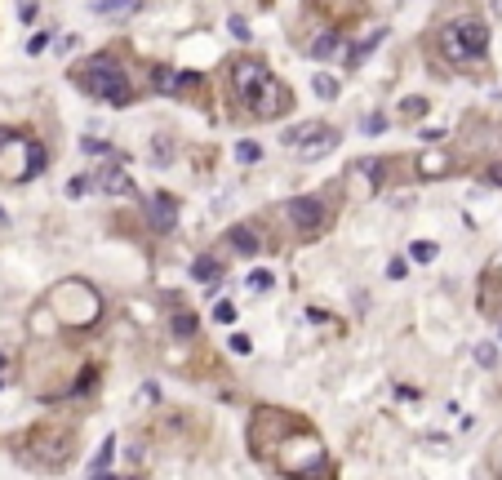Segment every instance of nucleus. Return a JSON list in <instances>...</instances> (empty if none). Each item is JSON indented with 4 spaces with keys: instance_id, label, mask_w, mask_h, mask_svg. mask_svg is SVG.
Returning a JSON list of instances; mask_svg holds the SVG:
<instances>
[{
    "instance_id": "23",
    "label": "nucleus",
    "mask_w": 502,
    "mask_h": 480,
    "mask_svg": "<svg viewBox=\"0 0 502 480\" xmlns=\"http://www.w3.org/2000/svg\"><path fill=\"white\" fill-rule=\"evenodd\" d=\"M169 156H174V143H169V134H156V160L165 165Z\"/></svg>"
},
{
    "instance_id": "6",
    "label": "nucleus",
    "mask_w": 502,
    "mask_h": 480,
    "mask_svg": "<svg viewBox=\"0 0 502 480\" xmlns=\"http://www.w3.org/2000/svg\"><path fill=\"white\" fill-rule=\"evenodd\" d=\"M147 222H151L156 231H174V227H178V205H174V196H151Z\"/></svg>"
},
{
    "instance_id": "25",
    "label": "nucleus",
    "mask_w": 502,
    "mask_h": 480,
    "mask_svg": "<svg viewBox=\"0 0 502 480\" xmlns=\"http://www.w3.org/2000/svg\"><path fill=\"white\" fill-rule=\"evenodd\" d=\"M227 347H231L236 356H249V352H253V343H249L244 334H231V343H227Z\"/></svg>"
},
{
    "instance_id": "12",
    "label": "nucleus",
    "mask_w": 502,
    "mask_h": 480,
    "mask_svg": "<svg viewBox=\"0 0 502 480\" xmlns=\"http://www.w3.org/2000/svg\"><path fill=\"white\" fill-rule=\"evenodd\" d=\"M271 285H276V276H271L267 267H253L249 276H244V289H253V294H267Z\"/></svg>"
},
{
    "instance_id": "33",
    "label": "nucleus",
    "mask_w": 502,
    "mask_h": 480,
    "mask_svg": "<svg viewBox=\"0 0 502 480\" xmlns=\"http://www.w3.org/2000/svg\"><path fill=\"white\" fill-rule=\"evenodd\" d=\"M0 369H5V361H0Z\"/></svg>"
},
{
    "instance_id": "13",
    "label": "nucleus",
    "mask_w": 502,
    "mask_h": 480,
    "mask_svg": "<svg viewBox=\"0 0 502 480\" xmlns=\"http://www.w3.org/2000/svg\"><path fill=\"white\" fill-rule=\"evenodd\" d=\"M311 89H316V98H338V80L329 76V71H316V76H311Z\"/></svg>"
},
{
    "instance_id": "19",
    "label": "nucleus",
    "mask_w": 502,
    "mask_h": 480,
    "mask_svg": "<svg viewBox=\"0 0 502 480\" xmlns=\"http://www.w3.org/2000/svg\"><path fill=\"white\" fill-rule=\"evenodd\" d=\"M476 361L485 365V369H498V347L494 343H476Z\"/></svg>"
},
{
    "instance_id": "30",
    "label": "nucleus",
    "mask_w": 502,
    "mask_h": 480,
    "mask_svg": "<svg viewBox=\"0 0 502 480\" xmlns=\"http://www.w3.org/2000/svg\"><path fill=\"white\" fill-rule=\"evenodd\" d=\"M93 480H120V476H102V472H93Z\"/></svg>"
},
{
    "instance_id": "34",
    "label": "nucleus",
    "mask_w": 502,
    "mask_h": 480,
    "mask_svg": "<svg viewBox=\"0 0 502 480\" xmlns=\"http://www.w3.org/2000/svg\"><path fill=\"white\" fill-rule=\"evenodd\" d=\"M0 387H5V378H0Z\"/></svg>"
},
{
    "instance_id": "26",
    "label": "nucleus",
    "mask_w": 502,
    "mask_h": 480,
    "mask_svg": "<svg viewBox=\"0 0 502 480\" xmlns=\"http://www.w3.org/2000/svg\"><path fill=\"white\" fill-rule=\"evenodd\" d=\"M404 271H409V262H404V258H391V262H387V276H391V280H404Z\"/></svg>"
},
{
    "instance_id": "22",
    "label": "nucleus",
    "mask_w": 502,
    "mask_h": 480,
    "mask_svg": "<svg viewBox=\"0 0 502 480\" xmlns=\"http://www.w3.org/2000/svg\"><path fill=\"white\" fill-rule=\"evenodd\" d=\"M227 27H231V36H236V41H249V23H244L240 14H231V18H227Z\"/></svg>"
},
{
    "instance_id": "2",
    "label": "nucleus",
    "mask_w": 502,
    "mask_h": 480,
    "mask_svg": "<svg viewBox=\"0 0 502 480\" xmlns=\"http://www.w3.org/2000/svg\"><path fill=\"white\" fill-rule=\"evenodd\" d=\"M76 80H80V89H89L98 102H111V107H129V102H134V89H129L125 71H120L116 62L107 58V54L89 58V62H84V71H80Z\"/></svg>"
},
{
    "instance_id": "17",
    "label": "nucleus",
    "mask_w": 502,
    "mask_h": 480,
    "mask_svg": "<svg viewBox=\"0 0 502 480\" xmlns=\"http://www.w3.org/2000/svg\"><path fill=\"white\" fill-rule=\"evenodd\" d=\"M111 454H116V436H107V440L98 445V454H93V472H102V467L111 463Z\"/></svg>"
},
{
    "instance_id": "16",
    "label": "nucleus",
    "mask_w": 502,
    "mask_h": 480,
    "mask_svg": "<svg viewBox=\"0 0 502 480\" xmlns=\"http://www.w3.org/2000/svg\"><path fill=\"white\" fill-rule=\"evenodd\" d=\"M196 334V316L192 312H178L174 316V338H192Z\"/></svg>"
},
{
    "instance_id": "1",
    "label": "nucleus",
    "mask_w": 502,
    "mask_h": 480,
    "mask_svg": "<svg viewBox=\"0 0 502 480\" xmlns=\"http://www.w3.org/2000/svg\"><path fill=\"white\" fill-rule=\"evenodd\" d=\"M231 84H236V93H240V102L253 111V116H262V120H271V116H280V111H289V89L280 80H271V71L262 67V62H236L231 67Z\"/></svg>"
},
{
    "instance_id": "5",
    "label": "nucleus",
    "mask_w": 502,
    "mask_h": 480,
    "mask_svg": "<svg viewBox=\"0 0 502 480\" xmlns=\"http://www.w3.org/2000/svg\"><path fill=\"white\" fill-rule=\"evenodd\" d=\"M93 187L107 192V196H129V192H134V178H129L120 165H98V169H93Z\"/></svg>"
},
{
    "instance_id": "18",
    "label": "nucleus",
    "mask_w": 502,
    "mask_h": 480,
    "mask_svg": "<svg viewBox=\"0 0 502 480\" xmlns=\"http://www.w3.org/2000/svg\"><path fill=\"white\" fill-rule=\"evenodd\" d=\"M258 156H262L258 143H249V138H244V143H236V160H240V165H253Z\"/></svg>"
},
{
    "instance_id": "14",
    "label": "nucleus",
    "mask_w": 502,
    "mask_h": 480,
    "mask_svg": "<svg viewBox=\"0 0 502 480\" xmlns=\"http://www.w3.org/2000/svg\"><path fill=\"white\" fill-rule=\"evenodd\" d=\"M316 129H320V125H293V129H285V134H280V143H285V147H302L311 134H316Z\"/></svg>"
},
{
    "instance_id": "9",
    "label": "nucleus",
    "mask_w": 502,
    "mask_h": 480,
    "mask_svg": "<svg viewBox=\"0 0 502 480\" xmlns=\"http://www.w3.org/2000/svg\"><path fill=\"white\" fill-rule=\"evenodd\" d=\"M192 276L201 280V285H218V280H223V262H218L214 253H201V258L192 262Z\"/></svg>"
},
{
    "instance_id": "29",
    "label": "nucleus",
    "mask_w": 502,
    "mask_h": 480,
    "mask_svg": "<svg viewBox=\"0 0 502 480\" xmlns=\"http://www.w3.org/2000/svg\"><path fill=\"white\" fill-rule=\"evenodd\" d=\"M9 143H18V134H14V129H0V152H5Z\"/></svg>"
},
{
    "instance_id": "32",
    "label": "nucleus",
    "mask_w": 502,
    "mask_h": 480,
    "mask_svg": "<svg viewBox=\"0 0 502 480\" xmlns=\"http://www.w3.org/2000/svg\"><path fill=\"white\" fill-rule=\"evenodd\" d=\"M0 222H5V209H0Z\"/></svg>"
},
{
    "instance_id": "21",
    "label": "nucleus",
    "mask_w": 502,
    "mask_h": 480,
    "mask_svg": "<svg viewBox=\"0 0 502 480\" xmlns=\"http://www.w3.org/2000/svg\"><path fill=\"white\" fill-rule=\"evenodd\" d=\"M214 320H218V325H231V320H236V303H227V298H223V303L214 307Z\"/></svg>"
},
{
    "instance_id": "8",
    "label": "nucleus",
    "mask_w": 502,
    "mask_h": 480,
    "mask_svg": "<svg viewBox=\"0 0 502 480\" xmlns=\"http://www.w3.org/2000/svg\"><path fill=\"white\" fill-rule=\"evenodd\" d=\"M334 147H338V134H334V129H316V134H311L307 143L298 147V152H302V160H316V156H329Z\"/></svg>"
},
{
    "instance_id": "27",
    "label": "nucleus",
    "mask_w": 502,
    "mask_h": 480,
    "mask_svg": "<svg viewBox=\"0 0 502 480\" xmlns=\"http://www.w3.org/2000/svg\"><path fill=\"white\" fill-rule=\"evenodd\" d=\"M89 187H93V178H71V183H67V196H84Z\"/></svg>"
},
{
    "instance_id": "4",
    "label": "nucleus",
    "mask_w": 502,
    "mask_h": 480,
    "mask_svg": "<svg viewBox=\"0 0 502 480\" xmlns=\"http://www.w3.org/2000/svg\"><path fill=\"white\" fill-rule=\"evenodd\" d=\"M289 218L298 231H320L325 227V205L316 196H298V201H289Z\"/></svg>"
},
{
    "instance_id": "3",
    "label": "nucleus",
    "mask_w": 502,
    "mask_h": 480,
    "mask_svg": "<svg viewBox=\"0 0 502 480\" xmlns=\"http://www.w3.org/2000/svg\"><path fill=\"white\" fill-rule=\"evenodd\" d=\"M485 49H489V27L480 23V18H458V23H449V32H444V54H449L453 62H471Z\"/></svg>"
},
{
    "instance_id": "31",
    "label": "nucleus",
    "mask_w": 502,
    "mask_h": 480,
    "mask_svg": "<svg viewBox=\"0 0 502 480\" xmlns=\"http://www.w3.org/2000/svg\"><path fill=\"white\" fill-rule=\"evenodd\" d=\"M498 476H502V458H498Z\"/></svg>"
},
{
    "instance_id": "24",
    "label": "nucleus",
    "mask_w": 502,
    "mask_h": 480,
    "mask_svg": "<svg viewBox=\"0 0 502 480\" xmlns=\"http://www.w3.org/2000/svg\"><path fill=\"white\" fill-rule=\"evenodd\" d=\"M400 111H404V116H422V111H427V98H404Z\"/></svg>"
},
{
    "instance_id": "28",
    "label": "nucleus",
    "mask_w": 502,
    "mask_h": 480,
    "mask_svg": "<svg viewBox=\"0 0 502 480\" xmlns=\"http://www.w3.org/2000/svg\"><path fill=\"white\" fill-rule=\"evenodd\" d=\"M45 45H49V36H45V32H36V36H32V41H27V54H41V49H45Z\"/></svg>"
},
{
    "instance_id": "20",
    "label": "nucleus",
    "mask_w": 502,
    "mask_h": 480,
    "mask_svg": "<svg viewBox=\"0 0 502 480\" xmlns=\"http://www.w3.org/2000/svg\"><path fill=\"white\" fill-rule=\"evenodd\" d=\"M409 253H413V258H418V262H431V258H435V253H440V249H435L431 240H413V249H409Z\"/></svg>"
},
{
    "instance_id": "11",
    "label": "nucleus",
    "mask_w": 502,
    "mask_h": 480,
    "mask_svg": "<svg viewBox=\"0 0 502 480\" xmlns=\"http://www.w3.org/2000/svg\"><path fill=\"white\" fill-rule=\"evenodd\" d=\"M227 240L236 244V253H249V258H253V253L262 249V244H258V236H253L249 227H231V236H227Z\"/></svg>"
},
{
    "instance_id": "15",
    "label": "nucleus",
    "mask_w": 502,
    "mask_h": 480,
    "mask_svg": "<svg viewBox=\"0 0 502 480\" xmlns=\"http://www.w3.org/2000/svg\"><path fill=\"white\" fill-rule=\"evenodd\" d=\"M334 49H338V36L334 32H325V36H316V41H311V58H329Z\"/></svg>"
},
{
    "instance_id": "7",
    "label": "nucleus",
    "mask_w": 502,
    "mask_h": 480,
    "mask_svg": "<svg viewBox=\"0 0 502 480\" xmlns=\"http://www.w3.org/2000/svg\"><path fill=\"white\" fill-rule=\"evenodd\" d=\"M196 76H187V71H174V67H151V89L156 93H178L183 84H192Z\"/></svg>"
},
{
    "instance_id": "10",
    "label": "nucleus",
    "mask_w": 502,
    "mask_h": 480,
    "mask_svg": "<svg viewBox=\"0 0 502 480\" xmlns=\"http://www.w3.org/2000/svg\"><path fill=\"white\" fill-rule=\"evenodd\" d=\"M138 0H93V14L98 18H120V14H134Z\"/></svg>"
}]
</instances>
